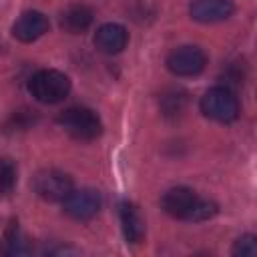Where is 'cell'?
Returning a JSON list of instances; mask_svg holds the SVG:
<instances>
[{
    "instance_id": "obj_1",
    "label": "cell",
    "mask_w": 257,
    "mask_h": 257,
    "mask_svg": "<svg viewBox=\"0 0 257 257\" xmlns=\"http://www.w3.org/2000/svg\"><path fill=\"white\" fill-rule=\"evenodd\" d=\"M161 207L167 215L181 221H207L217 215V203L199 197L189 187H173L161 197Z\"/></svg>"
},
{
    "instance_id": "obj_2",
    "label": "cell",
    "mask_w": 257,
    "mask_h": 257,
    "mask_svg": "<svg viewBox=\"0 0 257 257\" xmlns=\"http://www.w3.org/2000/svg\"><path fill=\"white\" fill-rule=\"evenodd\" d=\"M28 92L42 104H56L70 92V78L54 68H42L28 80Z\"/></svg>"
},
{
    "instance_id": "obj_3",
    "label": "cell",
    "mask_w": 257,
    "mask_h": 257,
    "mask_svg": "<svg viewBox=\"0 0 257 257\" xmlns=\"http://www.w3.org/2000/svg\"><path fill=\"white\" fill-rule=\"evenodd\" d=\"M58 124L76 141H94L102 133L100 116L86 106H70L58 114Z\"/></svg>"
},
{
    "instance_id": "obj_4",
    "label": "cell",
    "mask_w": 257,
    "mask_h": 257,
    "mask_svg": "<svg viewBox=\"0 0 257 257\" xmlns=\"http://www.w3.org/2000/svg\"><path fill=\"white\" fill-rule=\"evenodd\" d=\"M201 112L217 122H233L239 116V100L229 86H213L201 96Z\"/></svg>"
},
{
    "instance_id": "obj_5",
    "label": "cell",
    "mask_w": 257,
    "mask_h": 257,
    "mask_svg": "<svg viewBox=\"0 0 257 257\" xmlns=\"http://www.w3.org/2000/svg\"><path fill=\"white\" fill-rule=\"evenodd\" d=\"M32 187L40 199H44L48 203H58V201L62 203L66 199V195L74 189V183H72V177L64 171L42 169L34 175Z\"/></svg>"
},
{
    "instance_id": "obj_6",
    "label": "cell",
    "mask_w": 257,
    "mask_h": 257,
    "mask_svg": "<svg viewBox=\"0 0 257 257\" xmlns=\"http://www.w3.org/2000/svg\"><path fill=\"white\" fill-rule=\"evenodd\" d=\"M207 66V54L203 48L185 44L169 52L167 56V68L175 76H197L205 70Z\"/></svg>"
},
{
    "instance_id": "obj_7",
    "label": "cell",
    "mask_w": 257,
    "mask_h": 257,
    "mask_svg": "<svg viewBox=\"0 0 257 257\" xmlns=\"http://www.w3.org/2000/svg\"><path fill=\"white\" fill-rule=\"evenodd\" d=\"M100 205H102V199H100V193L94 191V189H72L66 199L62 201V209L68 217L76 219V221H88L92 219L98 211H100Z\"/></svg>"
},
{
    "instance_id": "obj_8",
    "label": "cell",
    "mask_w": 257,
    "mask_h": 257,
    "mask_svg": "<svg viewBox=\"0 0 257 257\" xmlns=\"http://www.w3.org/2000/svg\"><path fill=\"white\" fill-rule=\"evenodd\" d=\"M235 6L231 0H191L189 14L193 20L203 24L223 22L233 14Z\"/></svg>"
},
{
    "instance_id": "obj_9",
    "label": "cell",
    "mask_w": 257,
    "mask_h": 257,
    "mask_svg": "<svg viewBox=\"0 0 257 257\" xmlns=\"http://www.w3.org/2000/svg\"><path fill=\"white\" fill-rule=\"evenodd\" d=\"M48 18L38 10H28L12 24V36L20 42H34L48 32Z\"/></svg>"
},
{
    "instance_id": "obj_10",
    "label": "cell",
    "mask_w": 257,
    "mask_h": 257,
    "mask_svg": "<svg viewBox=\"0 0 257 257\" xmlns=\"http://www.w3.org/2000/svg\"><path fill=\"white\" fill-rule=\"evenodd\" d=\"M128 44V32L122 24L106 22L94 32V46L104 54H118Z\"/></svg>"
},
{
    "instance_id": "obj_11",
    "label": "cell",
    "mask_w": 257,
    "mask_h": 257,
    "mask_svg": "<svg viewBox=\"0 0 257 257\" xmlns=\"http://www.w3.org/2000/svg\"><path fill=\"white\" fill-rule=\"evenodd\" d=\"M118 217H120V227L122 235L128 243H141L145 239V221L139 213V209L131 201H122L118 205Z\"/></svg>"
},
{
    "instance_id": "obj_12",
    "label": "cell",
    "mask_w": 257,
    "mask_h": 257,
    "mask_svg": "<svg viewBox=\"0 0 257 257\" xmlns=\"http://www.w3.org/2000/svg\"><path fill=\"white\" fill-rule=\"evenodd\" d=\"M92 10L84 4H72L60 14V28L68 34H82L92 24Z\"/></svg>"
},
{
    "instance_id": "obj_13",
    "label": "cell",
    "mask_w": 257,
    "mask_h": 257,
    "mask_svg": "<svg viewBox=\"0 0 257 257\" xmlns=\"http://www.w3.org/2000/svg\"><path fill=\"white\" fill-rule=\"evenodd\" d=\"M28 253V245H26V239L18 227V221H10L8 227L4 229L2 233V239H0V255H6V257H18V255H26Z\"/></svg>"
},
{
    "instance_id": "obj_14",
    "label": "cell",
    "mask_w": 257,
    "mask_h": 257,
    "mask_svg": "<svg viewBox=\"0 0 257 257\" xmlns=\"http://www.w3.org/2000/svg\"><path fill=\"white\" fill-rule=\"evenodd\" d=\"M18 171L12 159L0 157V197H8L16 187Z\"/></svg>"
},
{
    "instance_id": "obj_15",
    "label": "cell",
    "mask_w": 257,
    "mask_h": 257,
    "mask_svg": "<svg viewBox=\"0 0 257 257\" xmlns=\"http://www.w3.org/2000/svg\"><path fill=\"white\" fill-rule=\"evenodd\" d=\"M233 255L237 257H255L257 255V237L247 233V235H241L235 245H233Z\"/></svg>"
}]
</instances>
